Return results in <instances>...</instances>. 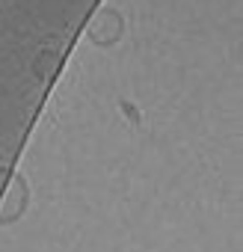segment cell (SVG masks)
<instances>
[{"label":"cell","instance_id":"cell-1","mask_svg":"<svg viewBox=\"0 0 243 252\" xmlns=\"http://www.w3.org/2000/svg\"><path fill=\"white\" fill-rule=\"evenodd\" d=\"M89 36H92L98 45H110V42H116V39L122 36V18H119L113 9L98 12V15L92 18V24H89Z\"/></svg>","mask_w":243,"mask_h":252}]
</instances>
